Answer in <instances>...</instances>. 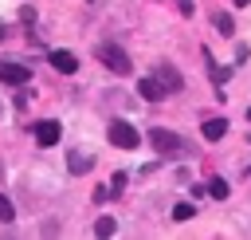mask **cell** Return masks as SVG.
Listing matches in <instances>:
<instances>
[{"mask_svg": "<svg viewBox=\"0 0 251 240\" xmlns=\"http://www.w3.org/2000/svg\"><path fill=\"white\" fill-rule=\"evenodd\" d=\"M94 55H98V59H102V63H106V67H110L114 75H129V71H133V63H129V55H126V51H122V47H118L114 39H106V43H98V51H94Z\"/></svg>", "mask_w": 251, "mask_h": 240, "instance_id": "cell-1", "label": "cell"}, {"mask_svg": "<svg viewBox=\"0 0 251 240\" xmlns=\"http://www.w3.org/2000/svg\"><path fill=\"white\" fill-rule=\"evenodd\" d=\"M149 142H153L157 153H180V150H184V138L173 134V130H165V126H153V130H149Z\"/></svg>", "mask_w": 251, "mask_h": 240, "instance_id": "cell-2", "label": "cell"}, {"mask_svg": "<svg viewBox=\"0 0 251 240\" xmlns=\"http://www.w3.org/2000/svg\"><path fill=\"white\" fill-rule=\"evenodd\" d=\"M106 134H110V146H118V150H137V142H141L129 122H110Z\"/></svg>", "mask_w": 251, "mask_h": 240, "instance_id": "cell-3", "label": "cell"}, {"mask_svg": "<svg viewBox=\"0 0 251 240\" xmlns=\"http://www.w3.org/2000/svg\"><path fill=\"white\" fill-rule=\"evenodd\" d=\"M27 79H31V71H27L24 63L0 59V83H8V87H27Z\"/></svg>", "mask_w": 251, "mask_h": 240, "instance_id": "cell-4", "label": "cell"}, {"mask_svg": "<svg viewBox=\"0 0 251 240\" xmlns=\"http://www.w3.org/2000/svg\"><path fill=\"white\" fill-rule=\"evenodd\" d=\"M153 79L161 83V90H165V94H173V90H180V87H184L180 71H176V67H169V63H161V67L153 71Z\"/></svg>", "mask_w": 251, "mask_h": 240, "instance_id": "cell-5", "label": "cell"}, {"mask_svg": "<svg viewBox=\"0 0 251 240\" xmlns=\"http://www.w3.org/2000/svg\"><path fill=\"white\" fill-rule=\"evenodd\" d=\"M63 138V126L55 122V118H47V122H35V142L39 146H55Z\"/></svg>", "mask_w": 251, "mask_h": 240, "instance_id": "cell-6", "label": "cell"}, {"mask_svg": "<svg viewBox=\"0 0 251 240\" xmlns=\"http://www.w3.org/2000/svg\"><path fill=\"white\" fill-rule=\"evenodd\" d=\"M47 59H51V67H55V71H63V75H75V71H78V59H75L71 51H51Z\"/></svg>", "mask_w": 251, "mask_h": 240, "instance_id": "cell-7", "label": "cell"}, {"mask_svg": "<svg viewBox=\"0 0 251 240\" xmlns=\"http://www.w3.org/2000/svg\"><path fill=\"white\" fill-rule=\"evenodd\" d=\"M137 94H141L145 102H161V98H165V90H161V83H157L153 75H145V79L137 83Z\"/></svg>", "mask_w": 251, "mask_h": 240, "instance_id": "cell-8", "label": "cell"}, {"mask_svg": "<svg viewBox=\"0 0 251 240\" xmlns=\"http://www.w3.org/2000/svg\"><path fill=\"white\" fill-rule=\"evenodd\" d=\"M90 165H94V157H90L86 150H75V153L67 157V169H71V173H86Z\"/></svg>", "mask_w": 251, "mask_h": 240, "instance_id": "cell-9", "label": "cell"}, {"mask_svg": "<svg viewBox=\"0 0 251 240\" xmlns=\"http://www.w3.org/2000/svg\"><path fill=\"white\" fill-rule=\"evenodd\" d=\"M200 134H204V138H208V142H220V138H224V134H227V122H224V118H208V122H204V130H200Z\"/></svg>", "mask_w": 251, "mask_h": 240, "instance_id": "cell-10", "label": "cell"}, {"mask_svg": "<svg viewBox=\"0 0 251 240\" xmlns=\"http://www.w3.org/2000/svg\"><path fill=\"white\" fill-rule=\"evenodd\" d=\"M212 24H216V31H220V35H231V31H235V20H231L227 12H216V16H212Z\"/></svg>", "mask_w": 251, "mask_h": 240, "instance_id": "cell-11", "label": "cell"}, {"mask_svg": "<svg viewBox=\"0 0 251 240\" xmlns=\"http://www.w3.org/2000/svg\"><path fill=\"white\" fill-rule=\"evenodd\" d=\"M114 232H118V224H114L110 216H102V220L94 224V236H98V240H106V236H114Z\"/></svg>", "mask_w": 251, "mask_h": 240, "instance_id": "cell-12", "label": "cell"}, {"mask_svg": "<svg viewBox=\"0 0 251 240\" xmlns=\"http://www.w3.org/2000/svg\"><path fill=\"white\" fill-rule=\"evenodd\" d=\"M208 193H212L216 201H224V197H227V181H224V177H212V181H208Z\"/></svg>", "mask_w": 251, "mask_h": 240, "instance_id": "cell-13", "label": "cell"}, {"mask_svg": "<svg viewBox=\"0 0 251 240\" xmlns=\"http://www.w3.org/2000/svg\"><path fill=\"white\" fill-rule=\"evenodd\" d=\"M12 216H16V205H12V201H8L4 193H0V224H8Z\"/></svg>", "mask_w": 251, "mask_h": 240, "instance_id": "cell-14", "label": "cell"}, {"mask_svg": "<svg viewBox=\"0 0 251 240\" xmlns=\"http://www.w3.org/2000/svg\"><path fill=\"white\" fill-rule=\"evenodd\" d=\"M192 212H196V209H192L188 201H180V205L173 209V220H192Z\"/></svg>", "mask_w": 251, "mask_h": 240, "instance_id": "cell-15", "label": "cell"}, {"mask_svg": "<svg viewBox=\"0 0 251 240\" xmlns=\"http://www.w3.org/2000/svg\"><path fill=\"white\" fill-rule=\"evenodd\" d=\"M176 8H180V16H192L196 8H192V0H176Z\"/></svg>", "mask_w": 251, "mask_h": 240, "instance_id": "cell-16", "label": "cell"}, {"mask_svg": "<svg viewBox=\"0 0 251 240\" xmlns=\"http://www.w3.org/2000/svg\"><path fill=\"white\" fill-rule=\"evenodd\" d=\"M243 4H247V0H235V8H243Z\"/></svg>", "mask_w": 251, "mask_h": 240, "instance_id": "cell-17", "label": "cell"}, {"mask_svg": "<svg viewBox=\"0 0 251 240\" xmlns=\"http://www.w3.org/2000/svg\"><path fill=\"white\" fill-rule=\"evenodd\" d=\"M4 35H8V28H0V39H4Z\"/></svg>", "mask_w": 251, "mask_h": 240, "instance_id": "cell-18", "label": "cell"}, {"mask_svg": "<svg viewBox=\"0 0 251 240\" xmlns=\"http://www.w3.org/2000/svg\"><path fill=\"white\" fill-rule=\"evenodd\" d=\"M247 118H251V106H247Z\"/></svg>", "mask_w": 251, "mask_h": 240, "instance_id": "cell-19", "label": "cell"}]
</instances>
